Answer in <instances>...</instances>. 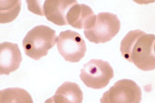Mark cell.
Instances as JSON below:
<instances>
[{"instance_id":"6da1fadb","label":"cell","mask_w":155,"mask_h":103,"mask_svg":"<svg viewBox=\"0 0 155 103\" xmlns=\"http://www.w3.org/2000/svg\"><path fill=\"white\" fill-rule=\"evenodd\" d=\"M155 35L140 29L129 31L121 42L120 51L125 60L144 71L155 69Z\"/></svg>"},{"instance_id":"7a4b0ae2","label":"cell","mask_w":155,"mask_h":103,"mask_svg":"<svg viewBox=\"0 0 155 103\" xmlns=\"http://www.w3.org/2000/svg\"><path fill=\"white\" fill-rule=\"evenodd\" d=\"M57 40L58 37L54 29L45 25H39L26 34L22 40V47L28 57L39 60L48 54Z\"/></svg>"},{"instance_id":"3957f363","label":"cell","mask_w":155,"mask_h":103,"mask_svg":"<svg viewBox=\"0 0 155 103\" xmlns=\"http://www.w3.org/2000/svg\"><path fill=\"white\" fill-rule=\"evenodd\" d=\"M120 27L121 22L116 15L110 12H101L96 16L93 25L84 30V35L91 42L106 43L118 34Z\"/></svg>"},{"instance_id":"277c9868","label":"cell","mask_w":155,"mask_h":103,"mask_svg":"<svg viewBox=\"0 0 155 103\" xmlns=\"http://www.w3.org/2000/svg\"><path fill=\"white\" fill-rule=\"evenodd\" d=\"M114 76V71L109 62L102 60H91L84 64L80 71V79L91 89L105 88Z\"/></svg>"},{"instance_id":"5b68a950","label":"cell","mask_w":155,"mask_h":103,"mask_svg":"<svg viewBox=\"0 0 155 103\" xmlns=\"http://www.w3.org/2000/svg\"><path fill=\"white\" fill-rule=\"evenodd\" d=\"M141 89L130 79L117 81L101 98V103H140Z\"/></svg>"},{"instance_id":"8992f818","label":"cell","mask_w":155,"mask_h":103,"mask_svg":"<svg viewBox=\"0 0 155 103\" xmlns=\"http://www.w3.org/2000/svg\"><path fill=\"white\" fill-rule=\"evenodd\" d=\"M57 48L64 60L77 63L85 54L86 45L78 33L66 30L61 32L58 37Z\"/></svg>"},{"instance_id":"52a82bcc","label":"cell","mask_w":155,"mask_h":103,"mask_svg":"<svg viewBox=\"0 0 155 103\" xmlns=\"http://www.w3.org/2000/svg\"><path fill=\"white\" fill-rule=\"evenodd\" d=\"M22 54L17 44L3 42L0 44V74L9 75L19 68Z\"/></svg>"},{"instance_id":"ba28073f","label":"cell","mask_w":155,"mask_h":103,"mask_svg":"<svg viewBox=\"0 0 155 103\" xmlns=\"http://www.w3.org/2000/svg\"><path fill=\"white\" fill-rule=\"evenodd\" d=\"M74 0H46L44 1V16L58 26L67 25V12L77 4Z\"/></svg>"},{"instance_id":"9c48e42d","label":"cell","mask_w":155,"mask_h":103,"mask_svg":"<svg viewBox=\"0 0 155 103\" xmlns=\"http://www.w3.org/2000/svg\"><path fill=\"white\" fill-rule=\"evenodd\" d=\"M95 20L94 11L91 7L84 4H75L67 12V24L75 28L88 29L93 25Z\"/></svg>"},{"instance_id":"30bf717a","label":"cell","mask_w":155,"mask_h":103,"mask_svg":"<svg viewBox=\"0 0 155 103\" xmlns=\"http://www.w3.org/2000/svg\"><path fill=\"white\" fill-rule=\"evenodd\" d=\"M83 101V92L75 82H65L56 90L55 95L49 98L46 103H81Z\"/></svg>"},{"instance_id":"8fae6325","label":"cell","mask_w":155,"mask_h":103,"mask_svg":"<svg viewBox=\"0 0 155 103\" xmlns=\"http://www.w3.org/2000/svg\"><path fill=\"white\" fill-rule=\"evenodd\" d=\"M1 103H32L33 100L26 90L19 88H10L0 91Z\"/></svg>"},{"instance_id":"7c38bea8","label":"cell","mask_w":155,"mask_h":103,"mask_svg":"<svg viewBox=\"0 0 155 103\" xmlns=\"http://www.w3.org/2000/svg\"><path fill=\"white\" fill-rule=\"evenodd\" d=\"M21 10V1L1 0L0 1V23L12 22L18 16Z\"/></svg>"},{"instance_id":"4fadbf2b","label":"cell","mask_w":155,"mask_h":103,"mask_svg":"<svg viewBox=\"0 0 155 103\" xmlns=\"http://www.w3.org/2000/svg\"><path fill=\"white\" fill-rule=\"evenodd\" d=\"M28 11L40 16H44V2L27 0Z\"/></svg>"}]
</instances>
